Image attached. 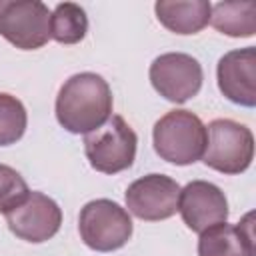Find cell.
I'll list each match as a JSON object with an SVG mask.
<instances>
[{
    "instance_id": "1",
    "label": "cell",
    "mask_w": 256,
    "mask_h": 256,
    "mask_svg": "<svg viewBox=\"0 0 256 256\" xmlns=\"http://www.w3.org/2000/svg\"><path fill=\"white\" fill-rule=\"evenodd\" d=\"M112 114V90L94 72L70 76L56 96V118L72 134H88L100 128Z\"/></svg>"
},
{
    "instance_id": "2",
    "label": "cell",
    "mask_w": 256,
    "mask_h": 256,
    "mask_svg": "<svg viewBox=\"0 0 256 256\" xmlns=\"http://www.w3.org/2000/svg\"><path fill=\"white\" fill-rule=\"evenodd\" d=\"M156 154L176 166H188L202 158L206 148V126L190 110L166 112L152 130Z\"/></svg>"
},
{
    "instance_id": "3",
    "label": "cell",
    "mask_w": 256,
    "mask_h": 256,
    "mask_svg": "<svg viewBox=\"0 0 256 256\" xmlns=\"http://www.w3.org/2000/svg\"><path fill=\"white\" fill-rule=\"evenodd\" d=\"M254 158V136L240 122L218 118L206 126V148L202 160L208 168L222 174H240L250 168Z\"/></svg>"
},
{
    "instance_id": "4",
    "label": "cell",
    "mask_w": 256,
    "mask_h": 256,
    "mask_svg": "<svg viewBox=\"0 0 256 256\" xmlns=\"http://www.w3.org/2000/svg\"><path fill=\"white\" fill-rule=\"evenodd\" d=\"M138 136L122 116H110L100 128L84 136L90 166L102 174H118L134 164Z\"/></svg>"
},
{
    "instance_id": "5",
    "label": "cell",
    "mask_w": 256,
    "mask_h": 256,
    "mask_svg": "<svg viewBox=\"0 0 256 256\" xmlns=\"http://www.w3.org/2000/svg\"><path fill=\"white\" fill-rule=\"evenodd\" d=\"M78 230L88 248L96 252H112L130 240L134 228L128 210L108 198H98L90 200L80 210Z\"/></svg>"
},
{
    "instance_id": "6",
    "label": "cell",
    "mask_w": 256,
    "mask_h": 256,
    "mask_svg": "<svg viewBox=\"0 0 256 256\" xmlns=\"http://www.w3.org/2000/svg\"><path fill=\"white\" fill-rule=\"evenodd\" d=\"M0 36L20 50H38L50 40V10L40 0H0Z\"/></svg>"
},
{
    "instance_id": "7",
    "label": "cell",
    "mask_w": 256,
    "mask_h": 256,
    "mask_svg": "<svg viewBox=\"0 0 256 256\" xmlns=\"http://www.w3.org/2000/svg\"><path fill=\"white\" fill-rule=\"evenodd\" d=\"M202 80L204 74L200 62L184 52L160 54L150 64V82L154 90L176 104L194 98L202 88Z\"/></svg>"
},
{
    "instance_id": "8",
    "label": "cell",
    "mask_w": 256,
    "mask_h": 256,
    "mask_svg": "<svg viewBox=\"0 0 256 256\" xmlns=\"http://www.w3.org/2000/svg\"><path fill=\"white\" fill-rule=\"evenodd\" d=\"M180 186L164 174H148L134 180L126 190L128 212L146 222L172 218L178 212Z\"/></svg>"
},
{
    "instance_id": "9",
    "label": "cell",
    "mask_w": 256,
    "mask_h": 256,
    "mask_svg": "<svg viewBox=\"0 0 256 256\" xmlns=\"http://www.w3.org/2000/svg\"><path fill=\"white\" fill-rule=\"evenodd\" d=\"M4 216L10 232L16 234L20 240L32 244L50 240L62 224L60 206L42 192H30L20 206H16Z\"/></svg>"
},
{
    "instance_id": "10",
    "label": "cell",
    "mask_w": 256,
    "mask_h": 256,
    "mask_svg": "<svg viewBox=\"0 0 256 256\" xmlns=\"http://www.w3.org/2000/svg\"><path fill=\"white\" fill-rule=\"evenodd\" d=\"M178 212L192 232H204L228 218V200L224 192L206 180H192L180 188Z\"/></svg>"
},
{
    "instance_id": "11",
    "label": "cell",
    "mask_w": 256,
    "mask_h": 256,
    "mask_svg": "<svg viewBox=\"0 0 256 256\" xmlns=\"http://www.w3.org/2000/svg\"><path fill=\"white\" fill-rule=\"evenodd\" d=\"M220 92L234 104L252 108L256 104V50L246 46L230 50L218 60L216 68Z\"/></svg>"
},
{
    "instance_id": "12",
    "label": "cell",
    "mask_w": 256,
    "mask_h": 256,
    "mask_svg": "<svg viewBox=\"0 0 256 256\" xmlns=\"http://www.w3.org/2000/svg\"><path fill=\"white\" fill-rule=\"evenodd\" d=\"M254 216L246 214L238 224H216L198 238V256H254Z\"/></svg>"
},
{
    "instance_id": "13",
    "label": "cell",
    "mask_w": 256,
    "mask_h": 256,
    "mask_svg": "<svg viewBox=\"0 0 256 256\" xmlns=\"http://www.w3.org/2000/svg\"><path fill=\"white\" fill-rule=\"evenodd\" d=\"M212 4L206 0H160L154 4L158 22L174 34H196L210 22Z\"/></svg>"
},
{
    "instance_id": "14",
    "label": "cell",
    "mask_w": 256,
    "mask_h": 256,
    "mask_svg": "<svg viewBox=\"0 0 256 256\" xmlns=\"http://www.w3.org/2000/svg\"><path fill=\"white\" fill-rule=\"evenodd\" d=\"M210 24L232 38H250L256 32V2H218L210 10Z\"/></svg>"
},
{
    "instance_id": "15",
    "label": "cell",
    "mask_w": 256,
    "mask_h": 256,
    "mask_svg": "<svg viewBox=\"0 0 256 256\" xmlns=\"http://www.w3.org/2000/svg\"><path fill=\"white\" fill-rule=\"evenodd\" d=\"M88 32V18L82 6L60 2L50 12V38L58 44H78Z\"/></svg>"
},
{
    "instance_id": "16",
    "label": "cell",
    "mask_w": 256,
    "mask_h": 256,
    "mask_svg": "<svg viewBox=\"0 0 256 256\" xmlns=\"http://www.w3.org/2000/svg\"><path fill=\"white\" fill-rule=\"evenodd\" d=\"M28 116L24 104L6 92H0V146L16 144L26 132Z\"/></svg>"
},
{
    "instance_id": "17",
    "label": "cell",
    "mask_w": 256,
    "mask_h": 256,
    "mask_svg": "<svg viewBox=\"0 0 256 256\" xmlns=\"http://www.w3.org/2000/svg\"><path fill=\"white\" fill-rule=\"evenodd\" d=\"M30 194L26 180L10 166L0 164V214H8L20 206Z\"/></svg>"
}]
</instances>
